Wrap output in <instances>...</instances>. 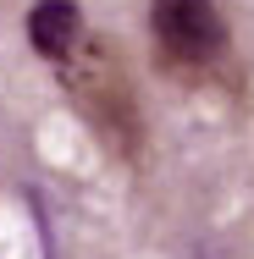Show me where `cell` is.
Wrapping results in <instances>:
<instances>
[{
  "label": "cell",
  "instance_id": "6da1fadb",
  "mask_svg": "<svg viewBox=\"0 0 254 259\" xmlns=\"http://www.w3.org/2000/svg\"><path fill=\"white\" fill-rule=\"evenodd\" d=\"M150 45L160 72L188 89L238 83L232 22L221 0H150Z\"/></svg>",
  "mask_w": 254,
  "mask_h": 259
},
{
  "label": "cell",
  "instance_id": "7a4b0ae2",
  "mask_svg": "<svg viewBox=\"0 0 254 259\" xmlns=\"http://www.w3.org/2000/svg\"><path fill=\"white\" fill-rule=\"evenodd\" d=\"M55 77L72 94V105L83 110V121L116 149V160H138L144 121H138V94H133V77H127V61L116 50V39L89 33L66 66H55Z\"/></svg>",
  "mask_w": 254,
  "mask_h": 259
},
{
  "label": "cell",
  "instance_id": "3957f363",
  "mask_svg": "<svg viewBox=\"0 0 254 259\" xmlns=\"http://www.w3.org/2000/svg\"><path fill=\"white\" fill-rule=\"evenodd\" d=\"M22 28H28V45H33V55H39L50 72H55V66H66V61L78 55V45L94 33L78 0H33Z\"/></svg>",
  "mask_w": 254,
  "mask_h": 259
}]
</instances>
